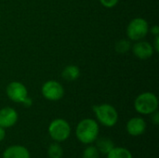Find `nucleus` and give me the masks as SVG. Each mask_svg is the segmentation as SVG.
Segmentation results:
<instances>
[{
	"mask_svg": "<svg viewBox=\"0 0 159 158\" xmlns=\"http://www.w3.org/2000/svg\"><path fill=\"white\" fill-rule=\"evenodd\" d=\"M75 135L80 142L90 144L94 142L99 136V124L91 118H85L78 123Z\"/></svg>",
	"mask_w": 159,
	"mask_h": 158,
	"instance_id": "obj_1",
	"label": "nucleus"
},
{
	"mask_svg": "<svg viewBox=\"0 0 159 158\" xmlns=\"http://www.w3.org/2000/svg\"><path fill=\"white\" fill-rule=\"evenodd\" d=\"M92 110L96 115L97 120L104 127L112 128L114 127L118 121V113L116 109L107 103L94 105Z\"/></svg>",
	"mask_w": 159,
	"mask_h": 158,
	"instance_id": "obj_2",
	"label": "nucleus"
},
{
	"mask_svg": "<svg viewBox=\"0 0 159 158\" xmlns=\"http://www.w3.org/2000/svg\"><path fill=\"white\" fill-rule=\"evenodd\" d=\"M134 108L141 115H152L158 109V99L152 92H143L135 99Z\"/></svg>",
	"mask_w": 159,
	"mask_h": 158,
	"instance_id": "obj_3",
	"label": "nucleus"
},
{
	"mask_svg": "<svg viewBox=\"0 0 159 158\" xmlns=\"http://www.w3.org/2000/svg\"><path fill=\"white\" fill-rule=\"evenodd\" d=\"M48 134L51 139L57 142H65L71 134V127L69 123L61 118L51 121L48 126Z\"/></svg>",
	"mask_w": 159,
	"mask_h": 158,
	"instance_id": "obj_4",
	"label": "nucleus"
},
{
	"mask_svg": "<svg viewBox=\"0 0 159 158\" xmlns=\"http://www.w3.org/2000/svg\"><path fill=\"white\" fill-rule=\"evenodd\" d=\"M149 32V25L143 18L133 19L127 27V36L132 41L143 40Z\"/></svg>",
	"mask_w": 159,
	"mask_h": 158,
	"instance_id": "obj_5",
	"label": "nucleus"
},
{
	"mask_svg": "<svg viewBox=\"0 0 159 158\" xmlns=\"http://www.w3.org/2000/svg\"><path fill=\"white\" fill-rule=\"evenodd\" d=\"M41 92L43 97L51 102L61 100L64 95V88L61 83L55 80H48L42 86Z\"/></svg>",
	"mask_w": 159,
	"mask_h": 158,
	"instance_id": "obj_6",
	"label": "nucleus"
},
{
	"mask_svg": "<svg viewBox=\"0 0 159 158\" xmlns=\"http://www.w3.org/2000/svg\"><path fill=\"white\" fill-rule=\"evenodd\" d=\"M7 96L8 99L17 103H22L24 100L28 97V90L26 87L18 81H13L9 83L6 89Z\"/></svg>",
	"mask_w": 159,
	"mask_h": 158,
	"instance_id": "obj_7",
	"label": "nucleus"
},
{
	"mask_svg": "<svg viewBox=\"0 0 159 158\" xmlns=\"http://www.w3.org/2000/svg\"><path fill=\"white\" fill-rule=\"evenodd\" d=\"M132 52L134 56H136L140 60H147L153 56L155 53L153 45L147 41H136V43L132 46Z\"/></svg>",
	"mask_w": 159,
	"mask_h": 158,
	"instance_id": "obj_8",
	"label": "nucleus"
},
{
	"mask_svg": "<svg viewBox=\"0 0 159 158\" xmlns=\"http://www.w3.org/2000/svg\"><path fill=\"white\" fill-rule=\"evenodd\" d=\"M18 121V113L11 107L0 109V127L4 129L13 127Z\"/></svg>",
	"mask_w": 159,
	"mask_h": 158,
	"instance_id": "obj_9",
	"label": "nucleus"
},
{
	"mask_svg": "<svg viewBox=\"0 0 159 158\" xmlns=\"http://www.w3.org/2000/svg\"><path fill=\"white\" fill-rule=\"evenodd\" d=\"M126 129L128 133L131 136L137 137L141 136L145 132L146 129V122L142 117H132L127 123Z\"/></svg>",
	"mask_w": 159,
	"mask_h": 158,
	"instance_id": "obj_10",
	"label": "nucleus"
},
{
	"mask_svg": "<svg viewBox=\"0 0 159 158\" xmlns=\"http://www.w3.org/2000/svg\"><path fill=\"white\" fill-rule=\"evenodd\" d=\"M3 158H31L27 148L22 145H12L3 153Z\"/></svg>",
	"mask_w": 159,
	"mask_h": 158,
	"instance_id": "obj_11",
	"label": "nucleus"
},
{
	"mask_svg": "<svg viewBox=\"0 0 159 158\" xmlns=\"http://www.w3.org/2000/svg\"><path fill=\"white\" fill-rule=\"evenodd\" d=\"M95 142H96V148L102 155H107L112 149L115 148L114 142L109 138L106 137L97 138Z\"/></svg>",
	"mask_w": 159,
	"mask_h": 158,
	"instance_id": "obj_12",
	"label": "nucleus"
},
{
	"mask_svg": "<svg viewBox=\"0 0 159 158\" xmlns=\"http://www.w3.org/2000/svg\"><path fill=\"white\" fill-rule=\"evenodd\" d=\"M61 76L66 81H75L80 76V70L76 65H67L62 70Z\"/></svg>",
	"mask_w": 159,
	"mask_h": 158,
	"instance_id": "obj_13",
	"label": "nucleus"
},
{
	"mask_svg": "<svg viewBox=\"0 0 159 158\" xmlns=\"http://www.w3.org/2000/svg\"><path fill=\"white\" fill-rule=\"evenodd\" d=\"M107 158H133L129 150L123 147H115L108 154Z\"/></svg>",
	"mask_w": 159,
	"mask_h": 158,
	"instance_id": "obj_14",
	"label": "nucleus"
},
{
	"mask_svg": "<svg viewBox=\"0 0 159 158\" xmlns=\"http://www.w3.org/2000/svg\"><path fill=\"white\" fill-rule=\"evenodd\" d=\"M48 156L49 158H61L63 156V149L58 143H51L48 149Z\"/></svg>",
	"mask_w": 159,
	"mask_h": 158,
	"instance_id": "obj_15",
	"label": "nucleus"
},
{
	"mask_svg": "<svg viewBox=\"0 0 159 158\" xmlns=\"http://www.w3.org/2000/svg\"><path fill=\"white\" fill-rule=\"evenodd\" d=\"M131 47V43L129 40H127V39H121L119 40L116 46H115V49L117 53L119 54H125L127 53Z\"/></svg>",
	"mask_w": 159,
	"mask_h": 158,
	"instance_id": "obj_16",
	"label": "nucleus"
},
{
	"mask_svg": "<svg viewBox=\"0 0 159 158\" xmlns=\"http://www.w3.org/2000/svg\"><path fill=\"white\" fill-rule=\"evenodd\" d=\"M82 158H100V152L96 146H88L83 151Z\"/></svg>",
	"mask_w": 159,
	"mask_h": 158,
	"instance_id": "obj_17",
	"label": "nucleus"
},
{
	"mask_svg": "<svg viewBox=\"0 0 159 158\" xmlns=\"http://www.w3.org/2000/svg\"><path fill=\"white\" fill-rule=\"evenodd\" d=\"M118 1L119 0H100L101 4L107 8H112V7H116L117 5Z\"/></svg>",
	"mask_w": 159,
	"mask_h": 158,
	"instance_id": "obj_18",
	"label": "nucleus"
},
{
	"mask_svg": "<svg viewBox=\"0 0 159 158\" xmlns=\"http://www.w3.org/2000/svg\"><path fill=\"white\" fill-rule=\"evenodd\" d=\"M152 121L155 125L159 124V114L157 111H156L152 114Z\"/></svg>",
	"mask_w": 159,
	"mask_h": 158,
	"instance_id": "obj_19",
	"label": "nucleus"
},
{
	"mask_svg": "<svg viewBox=\"0 0 159 158\" xmlns=\"http://www.w3.org/2000/svg\"><path fill=\"white\" fill-rule=\"evenodd\" d=\"M153 47H154L155 52H158L159 51V35H157V36H156V37H155V42H154Z\"/></svg>",
	"mask_w": 159,
	"mask_h": 158,
	"instance_id": "obj_20",
	"label": "nucleus"
},
{
	"mask_svg": "<svg viewBox=\"0 0 159 158\" xmlns=\"http://www.w3.org/2000/svg\"><path fill=\"white\" fill-rule=\"evenodd\" d=\"M150 32H151L155 36H157V35H159V27L157 25H154V26L150 29Z\"/></svg>",
	"mask_w": 159,
	"mask_h": 158,
	"instance_id": "obj_21",
	"label": "nucleus"
},
{
	"mask_svg": "<svg viewBox=\"0 0 159 158\" xmlns=\"http://www.w3.org/2000/svg\"><path fill=\"white\" fill-rule=\"evenodd\" d=\"M22 104H23L25 107H30V106L33 104V101H32V99L28 96V97L24 100V102H22Z\"/></svg>",
	"mask_w": 159,
	"mask_h": 158,
	"instance_id": "obj_22",
	"label": "nucleus"
},
{
	"mask_svg": "<svg viewBox=\"0 0 159 158\" xmlns=\"http://www.w3.org/2000/svg\"><path fill=\"white\" fill-rule=\"evenodd\" d=\"M5 137H6V131H5V129H4V128H2V127H0V142L4 141Z\"/></svg>",
	"mask_w": 159,
	"mask_h": 158,
	"instance_id": "obj_23",
	"label": "nucleus"
}]
</instances>
